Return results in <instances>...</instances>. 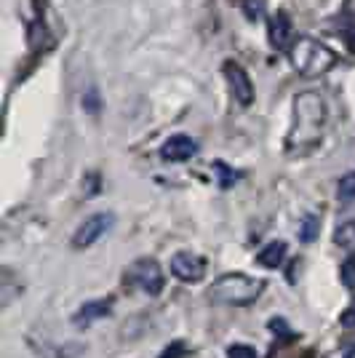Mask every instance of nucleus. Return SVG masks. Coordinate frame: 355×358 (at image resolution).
<instances>
[{
	"label": "nucleus",
	"instance_id": "1",
	"mask_svg": "<svg viewBox=\"0 0 355 358\" xmlns=\"http://www.w3.org/2000/svg\"><path fill=\"white\" fill-rule=\"evenodd\" d=\"M326 126V99L318 91H302L294 99L291 113V129L286 136V152L289 155H307L321 142Z\"/></svg>",
	"mask_w": 355,
	"mask_h": 358
},
{
	"label": "nucleus",
	"instance_id": "2",
	"mask_svg": "<svg viewBox=\"0 0 355 358\" xmlns=\"http://www.w3.org/2000/svg\"><path fill=\"white\" fill-rule=\"evenodd\" d=\"M289 62L299 75L318 78L337 64V51H331L328 45L310 38V35H299L289 45Z\"/></svg>",
	"mask_w": 355,
	"mask_h": 358
},
{
	"label": "nucleus",
	"instance_id": "3",
	"mask_svg": "<svg viewBox=\"0 0 355 358\" xmlns=\"http://www.w3.org/2000/svg\"><path fill=\"white\" fill-rule=\"evenodd\" d=\"M265 292L262 278H252L246 273H227L222 278H217L208 289V299L217 305H233V308H246L254 305Z\"/></svg>",
	"mask_w": 355,
	"mask_h": 358
},
{
	"label": "nucleus",
	"instance_id": "4",
	"mask_svg": "<svg viewBox=\"0 0 355 358\" xmlns=\"http://www.w3.org/2000/svg\"><path fill=\"white\" fill-rule=\"evenodd\" d=\"M126 284L142 289V292L150 294V297L161 294L163 292V270H161V265H158V259H152V257L136 259L131 268H129V273H126Z\"/></svg>",
	"mask_w": 355,
	"mask_h": 358
},
{
	"label": "nucleus",
	"instance_id": "5",
	"mask_svg": "<svg viewBox=\"0 0 355 358\" xmlns=\"http://www.w3.org/2000/svg\"><path fill=\"white\" fill-rule=\"evenodd\" d=\"M113 222H115V217H113L110 211H99V214L89 217L86 222L75 230L73 246L75 249H89V246H94V243H96V241L102 238L104 233L113 227Z\"/></svg>",
	"mask_w": 355,
	"mask_h": 358
},
{
	"label": "nucleus",
	"instance_id": "6",
	"mask_svg": "<svg viewBox=\"0 0 355 358\" xmlns=\"http://www.w3.org/2000/svg\"><path fill=\"white\" fill-rule=\"evenodd\" d=\"M224 78H227V83H230V91H233V99H236L238 105L249 107L254 102V83L249 73L238 64V62L227 59L224 62Z\"/></svg>",
	"mask_w": 355,
	"mask_h": 358
},
{
	"label": "nucleus",
	"instance_id": "7",
	"mask_svg": "<svg viewBox=\"0 0 355 358\" xmlns=\"http://www.w3.org/2000/svg\"><path fill=\"white\" fill-rule=\"evenodd\" d=\"M171 273L184 284H198L206 275V259L195 252H177L171 257Z\"/></svg>",
	"mask_w": 355,
	"mask_h": 358
},
{
	"label": "nucleus",
	"instance_id": "8",
	"mask_svg": "<svg viewBox=\"0 0 355 358\" xmlns=\"http://www.w3.org/2000/svg\"><path fill=\"white\" fill-rule=\"evenodd\" d=\"M195 152H198V142L187 134H174L163 142L161 158L168 164H182V161H190Z\"/></svg>",
	"mask_w": 355,
	"mask_h": 358
},
{
	"label": "nucleus",
	"instance_id": "9",
	"mask_svg": "<svg viewBox=\"0 0 355 358\" xmlns=\"http://www.w3.org/2000/svg\"><path fill=\"white\" fill-rule=\"evenodd\" d=\"M270 45L273 48H286V45H291V19L286 11H278V14L270 19Z\"/></svg>",
	"mask_w": 355,
	"mask_h": 358
},
{
	"label": "nucleus",
	"instance_id": "10",
	"mask_svg": "<svg viewBox=\"0 0 355 358\" xmlns=\"http://www.w3.org/2000/svg\"><path fill=\"white\" fill-rule=\"evenodd\" d=\"M113 310V299H94V302H86V305H80V310L75 313V324L78 327H89L94 321H99V318H107Z\"/></svg>",
	"mask_w": 355,
	"mask_h": 358
},
{
	"label": "nucleus",
	"instance_id": "11",
	"mask_svg": "<svg viewBox=\"0 0 355 358\" xmlns=\"http://www.w3.org/2000/svg\"><path fill=\"white\" fill-rule=\"evenodd\" d=\"M286 252H289L286 241H270L265 249L256 254V262L265 265V268H278L283 259H286Z\"/></svg>",
	"mask_w": 355,
	"mask_h": 358
},
{
	"label": "nucleus",
	"instance_id": "12",
	"mask_svg": "<svg viewBox=\"0 0 355 358\" xmlns=\"http://www.w3.org/2000/svg\"><path fill=\"white\" fill-rule=\"evenodd\" d=\"M334 241H337V246H342V249L355 246V217H347V220H342V222L337 224Z\"/></svg>",
	"mask_w": 355,
	"mask_h": 358
},
{
	"label": "nucleus",
	"instance_id": "13",
	"mask_svg": "<svg viewBox=\"0 0 355 358\" xmlns=\"http://www.w3.org/2000/svg\"><path fill=\"white\" fill-rule=\"evenodd\" d=\"M337 195H340L342 203H350V201H355V171H350V174H345V177L340 179Z\"/></svg>",
	"mask_w": 355,
	"mask_h": 358
},
{
	"label": "nucleus",
	"instance_id": "14",
	"mask_svg": "<svg viewBox=\"0 0 355 358\" xmlns=\"http://www.w3.org/2000/svg\"><path fill=\"white\" fill-rule=\"evenodd\" d=\"M318 217L315 214H307L305 220H302V224H299V238L305 241V243H310V241H315V236H318Z\"/></svg>",
	"mask_w": 355,
	"mask_h": 358
},
{
	"label": "nucleus",
	"instance_id": "15",
	"mask_svg": "<svg viewBox=\"0 0 355 358\" xmlns=\"http://www.w3.org/2000/svg\"><path fill=\"white\" fill-rule=\"evenodd\" d=\"M214 169L219 171V185H222V187H233V185L238 182V177H240L238 171H233V169H230L227 164H222V161H217Z\"/></svg>",
	"mask_w": 355,
	"mask_h": 358
},
{
	"label": "nucleus",
	"instance_id": "16",
	"mask_svg": "<svg viewBox=\"0 0 355 358\" xmlns=\"http://www.w3.org/2000/svg\"><path fill=\"white\" fill-rule=\"evenodd\" d=\"M342 284L350 286V289H355V254L353 257H347V262L342 265Z\"/></svg>",
	"mask_w": 355,
	"mask_h": 358
},
{
	"label": "nucleus",
	"instance_id": "17",
	"mask_svg": "<svg viewBox=\"0 0 355 358\" xmlns=\"http://www.w3.org/2000/svg\"><path fill=\"white\" fill-rule=\"evenodd\" d=\"M227 358H259V356H256V350L249 348V345H233L227 350Z\"/></svg>",
	"mask_w": 355,
	"mask_h": 358
},
{
	"label": "nucleus",
	"instance_id": "18",
	"mask_svg": "<svg viewBox=\"0 0 355 358\" xmlns=\"http://www.w3.org/2000/svg\"><path fill=\"white\" fill-rule=\"evenodd\" d=\"M243 11L249 19H259L262 16V0H243Z\"/></svg>",
	"mask_w": 355,
	"mask_h": 358
},
{
	"label": "nucleus",
	"instance_id": "19",
	"mask_svg": "<svg viewBox=\"0 0 355 358\" xmlns=\"http://www.w3.org/2000/svg\"><path fill=\"white\" fill-rule=\"evenodd\" d=\"M340 324L345 329H355V302L350 305V308H347V310H345V313L340 315Z\"/></svg>",
	"mask_w": 355,
	"mask_h": 358
},
{
	"label": "nucleus",
	"instance_id": "20",
	"mask_svg": "<svg viewBox=\"0 0 355 358\" xmlns=\"http://www.w3.org/2000/svg\"><path fill=\"white\" fill-rule=\"evenodd\" d=\"M345 41H347V45L355 51V22H347V27H345Z\"/></svg>",
	"mask_w": 355,
	"mask_h": 358
},
{
	"label": "nucleus",
	"instance_id": "21",
	"mask_svg": "<svg viewBox=\"0 0 355 358\" xmlns=\"http://www.w3.org/2000/svg\"><path fill=\"white\" fill-rule=\"evenodd\" d=\"M182 350H184V348H182V343L171 345V348H168V350H166V353H163V358H179L177 353H182Z\"/></svg>",
	"mask_w": 355,
	"mask_h": 358
}]
</instances>
